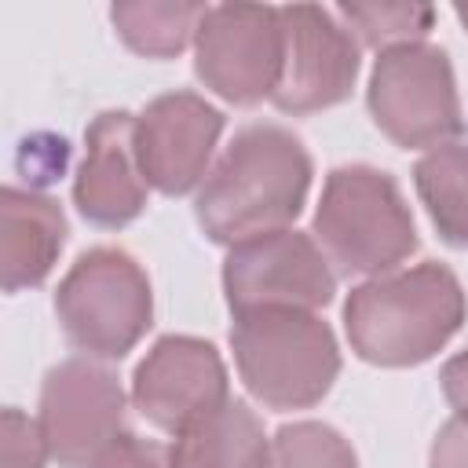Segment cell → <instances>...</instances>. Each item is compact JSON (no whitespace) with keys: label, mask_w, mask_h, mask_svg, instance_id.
Wrapping results in <instances>:
<instances>
[{"label":"cell","mask_w":468,"mask_h":468,"mask_svg":"<svg viewBox=\"0 0 468 468\" xmlns=\"http://www.w3.org/2000/svg\"><path fill=\"white\" fill-rule=\"evenodd\" d=\"M208 4L190 0H124L110 7V22L128 51L143 58H176L194 44Z\"/></svg>","instance_id":"16"},{"label":"cell","mask_w":468,"mask_h":468,"mask_svg":"<svg viewBox=\"0 0 468 468\" xmlns=\"http://www.w3.org/2000/svg\"><path fill=\"white\" fill-rule=\"evenodd\" d=\"M311 238L344 274L380 278L417 252V223L391 172L340 165L325 176Z\"/></svg>","instance_id":"3"},{"label":"cell","mask_w":468,"mask_h":468,"mask_svg":"<svg viewBox=\"0 0 468 468\" xmlns=\"http://www.w3.org/2000/svg\"><path fill=\"white\" fill-rule=\"evenodd\" d=\"M366 106L402 150H435L461 132V95L450 55L435 44H402L377 55Z\"/></svg>","instance_id":"6"},{"label":"cell","mask_w":468,"mask_h":468,"mask_svg":"<svg viewBox=\"0 0 468 468\" xmlns=\"http://www.w3.org/2000/svg\"><path fill=\"white\" fill-rule=\"evenodd\" d=\"M146 176L135 157V113L102 110L84 132V157L73 179L77 212L102 230H121L146 208Z\"/></svg>","instance_id":"13"},{"label":"cell","mask_w":468,"mask_h":468,"mask_svg":"<svg viewBox=\"0 0 468 468\" xmlns=\"http://www.w3.org/2000/svg\"><path fill=\"white\" fill-rule=\"evenodd\" d=\"M0 282L4 292H22L44 285L55 271L58 252L66 245V216L62 205L48 194L4 186L0 194Z\"/></svg>","instance_id":"14"},{"label":"cell","mask_w":468,"mask_h":468,"mask_svg":"<svg viewBox=\"0 0 468 468\" xmlns=\"http://www.w3.org/2000/svg\"><path fill=\"white\" fill-rule=\"evenodd\" d=\"M439 388H442V399L450 402L453 417H464V420H468V347L457 351V355L439 369Z\"/></svg>","instance_id":"23"},{"label":"cell","mask_w":468,"mask_h":468,"mask_svg":"<svg viewBox=\"0 0 468 468\" xmlns=\"http://www.w3.org/2000/svg\"><path fill=\"white\" fill-rule=\"evenodd\" d=\"M453 15L461 18V26H464V33H468V4H457V7H453Z\"/></svg>","instance_id":"24"},{"label":"cell","mask_w":468,"mask_h":468,"mask_svg":"<svg viewBox=\"0 0 468 468\" xmlns=\"http://www.w3.org/2000/svg\"><path fill=\"white\" fill-rule=\"evenodd\" d=\"M282 29H285V55L271 102L292 117L340 106L358 77L355 33L340 22L336 11L318 4L282 7Z\"/></svg>","instance_id":"10"},{"label":"cell","mask_w":468,"mask_h":468,"mask_svg":"<svg viewBox=\"0 0 468 468\" xmlns=\"http://www.w3.org/2000/svg\"><path fill=\"white\" fill-rule=\"evenodd\" d=\"M267 468H358V457L333 424L292 420L274 431Z\"/></svg>","instance_id":"19"},{"label":"cell","mask_w":468,"mask_h":468,"mask_svg":"<svg viewBox=\"0 0 468 468\" xmlns=\"http://www.w3.org/2000/svg\"><path fill=\"white\" fill-rule=\"evenodd\" d=\"M124 388L95 358H66L40 388V431L58 468H95L124 435Z\"/></svg>","instance_id":"9"},{"label":"cell","mask_w":468,"mask_h":468,"mask_svg":"<svg viewBox=\"0 0 468 468\" xmlns=\"http://www.w3.org/2000/svg\"><path fill=\"white\" fill-rule=\"evenodd\" d=\"M468 296L457 274L435 260L355 285L344 300L351 351L384 369L435 358L464 325Z\"/></svg>","instance_id":"2"},{"label":"cell","mask_w":468,"mask_h":468,"mask_svg":"<svg viewBox=\"0 0 468 468\" xmlns=\"http://www.w3.org/2000/svg\"><path fill=\"white\" fill-rule=\"evenodd\" d=\"M336 15L366 48L377 51L424 44L435 26V7L428 4H340Z\"/></svg>","instance_id":"18"},{"label":"cell","mask_w":468,"mask_h":468,"mask_svg":"<svg viewBox=\"0 0 468 468\" xmlns=\"http://www.w3.org/2000/svg\"><path fill=\"white\" fill-rule=\"evenodd\" d=\"M230 399V380L219 351L186 333L161 336L132 377V406L143 420L179 435Z\"/></svg>","instance_id":"11"},{"label":"cell","mask_w":468,"mask_h":468,"mask_svg":"<svg viewBox=\"0 0 468 468\" xmlns=\"http://www.w3.org/2000/svg\"><path fill=\"white\" fill-rule=\"evenodd\" d=\"M245 391L278 413L318 406L340 377V347L314 311H252L230 325Z\"/></svg>","instance_id":"4"},{"label":"cell","mask_w":468,"mask_h":468,"mask_svg":"<svg viewBox=\"0 0 468 468\" xmlns=\"http://www.w3.org/2000/svg\"><path fill=\"white\" fill-rule=\"evenodd\" d=\"M428 468H468V420L450 417L431 442Z\"/></svg>","instance_id":"22"},{"label":"cell","mask_w":468,"mask_h":468,"mask_svg":"<svg viewBox=\"0 0 468 468\" xmlns=\"http://www.w3.org/2000/svg\"><path fill=\"white\" fill-rule=\"evenodd\" d=\"M413 186L439 230L453 249H468V143H442L413 168Z\"/></svg>","instance_id":"17"},{"label":"cell","mask_w":468,"mask_h":468,"mask_svg":"<svg viewBox=\"0 0 468 468\" xmlns=\"http://www.w3.org/2000/svg\"><path fill=\"white\" fill-rule=\"evenodd\" d=\"M95 468H172V464H168V446L124 431V435L99 457Z\"/></svg>","instance_id":"21"},{"label":"cell","mask_w":468,"mask_h":468,"mask_svg":"<svg viewBox=\"0 0 468 468\" xmlns=\"http://www.w3.org/2000/svg\"><path fill=\"white\" fill-rule=\"evenodd\" d=\"M51 461L40 420L7 406L0 417V468H44Z\"/></svg>","instance_id":"20"},{"label":"cell","mask_w":468,"mask_h":468,"mask_svg":"<svg viewBox=\"0 0 468 468\" xmlns=\"http://www.w3.org/2000/svg\"><path fill=\"white\" fill-rule=\"evenodd\" d=\"M55 314L66 340L88 358H124L154 322L150 278L132 252L95 245L58 282Z\"/></svg>","instance_id":"5"},{"label":"cell","mask_w":468,"mask_h":468,"mask_svg":"<svg viewBox=\"0 0 468 468\" xmlns=\"http://www.w3.org/2000/svg\"><path fill=\"white\" fill-rule=\"evenodd\" d=\"M311 176L314 165L300 135L271 121L245 124L197 186L194 216L208 241L234 249L285 230L307 205Z\"/></svg>","instance_id":"1"},{"label":"cell","mask_w":468,"mask_h":468,"mask_svg":"<svg viewBox=\"0 0 468 468\" xmlns=\"http://www.w3.org/2000/svg\"><path fill=\"white\" fill-rule=\"evenodd\" d=\"M223 113L197 91H168L135 113V157L146 183L168 197L190 194L212 172Z\"/></svg>","instance_id":"12"},{"label":"cell","mask_w":468,"mask_h":468,"mask_svg":"<svg viewBox=\"0 0 468 468\" xmlns=\"http://www.w3.org/2000/svg\"><path fill=\"white\" fill-rule=\"evenodd\" d=\"M172 468H267L271 439L263 420L241 399H227L190 428H183L168 446Z\"/></svg>","instance_id":"15"},{"label":"cell","mask_w":468,"mask_h":468,"mask_svg":"<svg viewBox=\"0 0 468 468\" xmlns=\"http://www.w3.org/2000/svg\"><path fill=\"white\" fill-rule=\"evenodd\" d=\"M336 274L311 234L292 227L241 241L223 260V296L234 314L318 311L333 300Z\"/></svg>","instance_id":"8"},{"label":"cell","mask_w":468,"mask_h":468,"mask_svg":"<svg viewBox=\"0 0 468 468\" xmlns=\"http://www.w3.org/2000/svg\"><path fill=\"white\" fill-rule=\"evenodd\" d=\"M282 55V7L267 4H212L194 37L197 80L234 106H256L274 95Z\"/></svg>","instance_id":"7"}]
</instances>
